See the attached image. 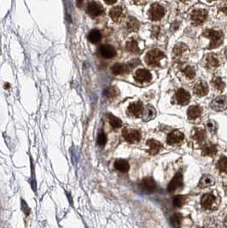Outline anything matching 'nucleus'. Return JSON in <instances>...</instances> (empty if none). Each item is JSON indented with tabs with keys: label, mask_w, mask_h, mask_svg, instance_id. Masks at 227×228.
Listing matches in <instances>:
<instances>
[{
	"label": "nucleus",
	"mask_w": 227,
	"mask_h": 228,
	"mask_svg": "<svg viewBox=\"0 0 227 228\" xmlns=\"http://www.w3.org/2000/svg\"><path fill=\"white\" fill-rule=\"evenodd\" d=\"M203 35L210 39V44H209L208 49H215V48L219 47L223 42V34L221 32H219L216 30H205Z\"/></svg>",
	"instance_id": "obj_1"
},
{
	"label": "nucleus",
	"mask_w": 227,
	"mask_h": 228,
	"mask_svg": "<svg viewBox=\"0 0 227 228\" xmlns=\"http://www.w3.org/2000/svg\"><path fill=\"white\" fill-rule=\"evenodd\" d=\"M164 57H165V54L163 52L160 50L155 49L147 53L145 62L149 66L157 67L160 66L161 61Z\"/></svg>",
	"instance_id": "obj_2"
},
{
	"label": "nucleus",
	"mask_w": 227,
	"mask_h": 228,
	"mask_svg": "<svg viewBox=\"0 0 227 228\" xmlns=\"http://www.w3.org/2000/svg\"><path fill=\"white\" fill-rule=\"evenodd\" d=\"M165 15V9L158 4L151 5L149 10V16L152 21H160Z\"/></svg>",
	"instance_id": "obj_3"
},
{
	"label": "nucleus",
	"mask_w": 227,
	"mask_h": 228,
	"mask_svg": "<svg viewBox=\"0 0 227 228\" xmlns=\"http://www.w3.org/2000/svg\"><path fill=\"white\" fill-rule=\"evenodd\" d=\"M122 135L126 141L132 143H138L141 139V134H140L139 131L132 128H125L122 131Z\"/></svg>",
	"instance_id": "obj_4"
},
{
	"label": "nucleus",
	"mask_w": 227,
	"mask_h": 228,
	"mask_svg": "<svg viewBox=\"0 0 227 228\" xmlns=\"http://www.w3.org/2000/svg\"><path fill=\"white\" fill-rule=\"evenodd\" d=\"M210 106L213 110L222 111L227 108V97L225 96H219L213 100Z\"/></svg>",
	"instance_id": "obj_5"
},
{
	"label": "nucleus",
	"mask_w": 227,
	"mask_h": 228,
	"mask_svg": "<svg viewBox=\"0 0 227 228\" xmlns=\"http://www.w3.org/2000/svg\"><path fill=\"white\" fill-rule=\"evenodd\" d=\"M86 12H87L88 15H91L92 17H97V16L102 15L104 12V10L101 4H97L96 2H92L87 5Z\"/></svg>",
	"instance_id": "obj_6"
},
{
	"label": "nucleus",
	"mask_w": 227,
	"mask_h": 228,
	"mask_svg": "<svg viewBox=\"0 0 227 228\" xmlns=\"http://www.w3.org/2000/svg\"><path fill=\"white\" fill-rule=\"evenodd\" d=\"M134 79L136 81L139 83H144V82H150L152 79V76L148 69L140 68L136 71L135 74H134Z\"/></svg>",
	"instance_id": "obj_7"
},
{
	"label": "nucleus",
	"mask_w": 227,
	"mask_h": 228,
	"mask_svg": "<svg viewBox=\"0 0 227 228\" xmlns=\"http://www.w3.org/2000/svg\"><path fill=\"white\" fill-rule=\"evenodd\" d=\"M144 110V107H143V103L141 102H134V103H131L128 106L127 111L130 114L133 115L134 117H140L142 116V114Z\"/></svg>",
	"instance_id": "obj_8"
},
{
	"label": "nucleus",
	"mask_w": 227,
	"mask_h": 228,
	"mask_svg": "<svg viewBox=\"0 0 227 228\" xmlns=\"http://www.w3.org/2000/svg\"><path fill=\"white\" fill-rule=\"evenodd\" d=\"M176 101L180 105H186L189 103L191 100V95L190 93L185 91L184 89H179L175 93Z\"/></svg>",
	"instance_id": "obj_9"
},
{
	"label": "nucleus",
	"mask_w": 227,
	"mask_h": 228,
	"mask_svg": "<svg viewBox=\"0 0 227 228\" xmlns=\"http://www.w3.org/2000/svg\"><path fill=\"white\" fill-rule=\"evenodd\" d=\"M182 186H183V176H182L181 173H176L175 176L172 178L171 182L169 183L167 190H168L169 192H173Z\"/></svg>",
	"instance_id": "obj_10"
},
{
	"label": "nucleus",
	"mask_w": 227,
	"mask_h": 228,
	"mask_svg": "<svg viewBox=\"0 0 227 228\" xmlns=\"http://www.w3.org/2000/svg\"><path fill=\"white\" fill-rule=\"evenodd\" d=\"M187 52H188V47L185 44H179L176 45L174 49H173V55H174V58L177 61H182L184 59L185 56H186Z\"/></svg>",
	"instance_id": "obj_11"
},
{
	"label": "nucleus",
	"mask_w": 227,
	"mask_h": 228,
	"mask_svg": "<svg viewBox=\"0 0 227 228\" xmlns=\"http://www.w3.org/2000/svg\"><path fill=\"white\" fill-rule=\"evenodd\" d=\"M99 53L103 57L107 59L113 58L114 56L116 55V51L115 49L109 44H103L101 45L99 48Z\"/></svg>",
	"instance_id": "obj_12"
},
{
	"label": "nucleus",
	"mask_w": 227,
	"mask_h": 228,
	"mask_svg": "<svg viewBox=\"0 0 227 228\" xmlns=\"http://www.w3.org/2000/svg\"><path fill=\"white\" fill-rule=\"evenodd\" d=\"M109 15L114 22L117 23H120L125 18L124 10L121 6H115L112 8L109 12Z\"/></svg>",
	"instance_id": "obj_13"
},
{
	"label": "nucleus",
	"mask_w": 227,
	"mask_h": 228,
	"mask_svg": "<svg viewBox=\"0 0 227 228\" xmlns=\"http://www.w3.org/2000/svg\"><path fill=\"white\" fill-rule=\"evenodd\" d=\"M184 138V135L182 132H180L179 130H174L172 133H170L167 136V141L168 144H177L182 142Z\"/></svg>",
	"instance_id": "obj_14"
},
{
	"label": "nucleus",
	"mask_w": 227,
	"mask_h": 228,
	"mask_svg": "<svg viewBox=\"0 0 227 228\" xmlns=\"http://www.w3.org/2000/svg\"><path fill=\"white\" fill-rule=\"evenodd\" d=\"M208 16V12L205 10H195L191 14V20L195 24H201Z\"/></svg>",
	"instance_id": "obj_15"
},
{
	"label": "nucleus",
	"mask_w": 227,
	"mask_h": 228,
	"mask_svg": "<svg viewBox=\"0 0 227 228\" xmlns=\"http://www.w3.org/2000/svg\"><path fill=\"white\" fill-rule=\"evenodd\" d=\"M193 91H194L195 94L197 95L198 97H203V96H206L208 94V86L205 81H200L195 84Z\"/></svg>",
	"instance_id": "obj_16"
},
{
	"label": "nucleus",
	"mask_w": 227,
	"mask_h": 228,
	"mask_svg": "<svg viewBox=\"0 0 227 228\" xmlns=\"http://www.w3.org/2000/svg\"><path fill=\"white\" fill-rule=\"evenodd\" d=\"M214 202H215V197L212 195V194H209V193L202 196V197L201 199V206L203 207L204 209H212Z\"/></svg>",
	"instance_id": "obj_17"
},
{
	"label": "nucleus",
	"mask_w": 227,
	"mask_h": 228,
	"mask_svg": "<svg viewBox=\"0 0 227 228\" xmlns=\"http://www.w3.org/2000/svg\"><path fill=\"white\" fill-rule=\"evenodd\" d=\"M142 187L147 192L152 193V192H154L155 191L156 184H155V180L152 178L148 177V178L143 179V181H142Z\"/></svg>",
	"instance_id": "obj_18"
},
{
	"label": "nucleus",
	"mask_w": 227,
	"mask_h": 228,
	"mask_svg": "<svg viewBox=\"0 0 227 228\" xmlns=\"http://www.w3.org/2000/svg\"><path fill=\"white\" fill-rule=\"evenodd\" d=\"M147 144L149 146V153L151 155L158 154L162 149V144L155 139H149L147 141Z\"/></svg>",
	"instance_id": "obj_19"
},
{
	"label": "nucleus",
	"mask_w": 227,
	"mask_h": 228,
	"mask_svg": "<svg viewBox=\"0 0 227 228\" xmlns=\"http://www.w3.org/2000/svg\"><path fill=\"white\" fill-rule=\"evenodd\" d=\"M220 65V61L214 54H209L206 57V66L209 69H214Z\"/></svg>",
	"instance_id": "obj_20"
},
{
	"label": "nucleus",
	"mask_w": 227,
	"mask_h": 228,
	"mask_svg": "<svg viewBox=\"0 0 227 228\" xmlns=\"http://www.w3.org/2000/svg\"><path fill=\"white\" fill-rule=\"evenodd\" d=\"M156 115V111L155 108L151 105H147L146 108H144V110L142 114L143 120L144 122H149L150 120H153Z\"/></svg>",
	"instance_id": "obj_21"
},
{
	"label": "nucleus",
	"mask_w": 227,
	"mask_h": 228,
	"mask_svg": "<svg viewBox=\"0 0 227 228\" xmlns=\"http://www.w3.org/2000/svg\"><path fill=\"white\" fill-rule=\"evenodd\" d=\"M128 71V67L123 63H116L112 67V73L114 75H121L127 73Z\"/></svg>",
	"instance_id": "obj_22"
},
{
	"label": "nucleus",
	"mask_w": 227,
	"mask_h": 228,
	"mask_svg": "<svg viewBox=\"0 0 227 228\" xmlns=\"http://www.w3.org/2000/svg\"><path fill=\"white\" fill-rule=\"evenodd\" d=\"M201 114V109L199 106L194 105V106L190 107L187 110V115L189 119L191 120H195L198 118Z\"/></svg>",
	"instance_id": "obj_23"
},
{
	"label": "nucleus",
	"mask_w": 227,
	"mask_h": 228,
	"mask_svg": "<svg viewBox=\"0 0 227 228\" xmlns=\"http://www.w3.org/2000/svg\"><path fill=\"white\" fill-rule=\"evenodd\" d=\"M214 184V178L211 175H203L199 182V186L201 188H205Z\"/></svg>",
	"instance_id": "obj_24"
},
{
	"label": "nucleus",
	"mask_w": 227,
	"mask_h": 228,
	"mask_svg": "<svg viewBox=\"0 0 227 228\" xmlns=\"http://www.w3.org/2000/svg\"><path fill=\"white\" fill-rule=\"evenodd\" d=\"M114 168L117 170H119L120 172H122V173H126L129 170V166L128 162H126V160H123V159H118L115 161L114 162Z\"/></svg>",
	"instance_id": "obj_25"
},
{
	"label": "nucleus",
	"mask_w": 227,
	"mask_h": 228,
	"mask_svg": "<svg viewBox=\"0 0 227 228\" xmlns=\"http://www.w3.org/2000/svg\"><path fill=\"white\" fill-rule=\"evenodd\" d=\"M139 22L134 17H129L128 21L126 22V27L131 32H136L139 29Z\"/></svg>",
	"instance_id": "obj_26"
},
{
	"label": "nucleus",
	"mask_w": 227,
	"mask_h": 228,
	"mask_svg": "<svg viewBox=\"0 0 227 228\" xmlns=\"http://www.w3.org/2000/svg\"><path fill=\"white\" fill-rule=\"evenodd\" d=\"M102 39V34L100 33L99 30L94 29L92 30L89 34H88V39L89 41L92 43V44H96V43H98L99 41L101 40Z\"/></svg>",
	"instance_id": "obj_27"
},
{
	"label": "nucleus",
	"mask_w": 227,
	"mask_h": 228,
	"mask_svg": "<svg viewBox=\"0 0 227 228\" xmlns=\"http://www.w3.org/2000/svg\"><path fill=\"white\" fill-rule=\"evenodd\" d=\"M203 155H214L217 153V147L211 143L205 144L201 150Z\"/></svg>",
	"instance_id": "obj_28"
},
{
	"label": "nucleus",
	"mask_w": 227,
	"mask_h": 228,
	"mask_svg": "<svg viewBox=\"0 0 227 228\" xmlns=\"http://www.w3.org/2000/svg\"><path fill=\"white\" fill-rule=\"evenodd\" d=\"M126 50L131 53H138L139 52V47L138 41L135 39H129L128 42L126 43Z\"/></svg>",
	"instance_id": "obj_29"
},
{
	"label": "nucleus",
	"mask_w": 227,
	"mask_h": 228,
	"mask_svg": "<svg viewBox=\"0 0 227 228\" xmlns=\"http://www.w3.org/2000/svg\"><path fill=\"white\" fill-rule=\"evenodd\" d=\"M108 118H109V122L110 125L112 126L114 128H119L122 126V122L121 119H119L116 116H114L112 114H108Z\"/></svg>",
	"instance_id": "obj_30"
},
{
	"label": "nucleus",
	"mask_w": 227,
	"mask_h": 228,
	"mask_svg": "<svg viewBox=\"0 0 227 228\" xmlns=\"http://www.w3.org/2000/svg\"><path fill=\"white\" fill-rule=\"evenodd\" d=\"M192 136H193V138H194L196 141H198V142H201V141H203V140L205 139L206 138L205 131L202 130V129L199 128L194 129L193 133H192Z\"/></svg>",
	"instance_id": "obj_31"
},
{
	"label": "nucleus",
	"mask_w": 227,
	"mask_h": 228,
	"mask_svg": "<svg viewBox=\"0 0 227 228\" xmlns=\"http://www.w3.org/2000/svg\"><path fill=\"white\" fill-rule=\"evenodd\" d=\"M212 85L214 88L216 89L217 91H223V89L225 86L223 81L220 77L213 78L212 81Z\"/></svg>",
	"instance_id": "obj_32"
},
{
	"label": "nucleus",
	"mask_w": 227,
	"mask_h": 228,
	"mask_svg": "<svg viewBox=\"0 0 227 228\" xmlns=\"http://www.w3.org/2000/svg\"><path fill=\"white\" fill-rule=\"evenodd\" d=\"M217 168L222 173H226L227 172V157H222L220 159L218 164H217Z\"/></svg>",
	"instance_id": "obj_33"
},
{
	"label": "nucleus",
	"mask_w": 227,
	"mask_h": 228,
	"mask_svg": "<svg viewBox=\"0 0 227 228\" xmlns=\"http://www.w3.org/2000/svg\"><path fill=\"white\" fill-rule=\"evenodd\" d=\"M184 72V74L186 76L188 79H190V80H192V79H194L195 75H196V71H195L194 68L193 67H191V66H187L184 68V69L183 70Z\"/></svg>",
	"instance_id": "obj_34"
},
{
	"label": "nucleus",
	"mask_w": 227,
	"mask_h": 228,
	"mask_svg": "<svg viewBox=\"0 0 227 228\" xmlns=\"http://www.w3.org/2000/svg\"><path fill=\"white\" fill-rule=\"evenodd\" d=\"M181 220H182L181 214L180 213H175L171 219L172 226L174 228H180V224H181Z\"/></svg>",
	"instance_id": "obj_35"
},
{
	"label": "nucleus",
	"mask_w": 227,
	"mask_h": 228,
	"mask_svg": "<svg viewBox=\"0 0 227 228\" xmlns=\"http://www.w3.org/2000/svg\"><path fill=\"white\" fill-rule=\"evenodd\" d=\"M185 200H186V197L184 196H177L173 199V205L176 208H180L184 204Z\"/></svg>",
	"instance_id": "obj_36"
},
{
	"label": "nucleus",
	"mask_w": 227,
	"mask_h": 228,
	"mask_svg": "<svg viewBox=\"0 0 227 228\" xmlns=\"http://www.w3.org/2000/svg\"><path fill=\"white\" fill-rule=\"evenodd\" d=\"M105 94L108 97H114L115 96L117 95V90L114 87H109V88H107L105 91Z\"/></svg>",
	"instance_id": "obj_37"
},
{
	"label": "nucleus",
	"mask_w": 227,
	"mask_h": 228,
	"mask_svg": "<svg viewBox=\"0 0 227 228\" xmlns=\"http://www.w3.org/2000/svg\"><path fill=\"white\" fill-rule=\"evenodd\" d=\"M97 143L99 145H104L107 141L106 135L103 133H100L98 134V136H97Z\"/></svg>",
	"instance_id": "obj_38"
},
{
	"label": "nucleus",
	"mask_w": 227,
	"mask_h": 228,
	"mask_svg": "<svg viewBox=\"0 0 227 228\" xmlns=\"http://www.w3.org/2000/svg\"><path fill=\"white\" fill-rule=\"evenodd\" d=\"M160 33V27H154L152 29V36L153 37H157Z\"/></svg>",
	"instance_id": "obj_39"
},
{
	"label": "nucleus",
	"mask_w": 227,
	"mask_h": 228,
	"mask_svg": "<svg viewBox=\"0 0 227 228\" xmlns=\"http://www.w3.org/2000/svg\"><path fill=\"white\" fill-rule=\"evenodd\" d=\"M208 127L211 131H215V128H216V126H215V123L213 122H209L208 123Z\"/></svg>",
	"instance_id": "obj_40"
},
{
	"label": "nucleus",
	"mask_w": 227,
	"mask_h": 228,
	"mask_svg": "<svg viewBox=\"0 0 227 228\" xmlns=\"http://www.w3.org/2000/svg\"><path fill=\"white\" fill-rule=\"evenodd\" d=\"M132 2L135 4L140 5V4H143L145 3V0H132Z\"/></svg>",
	"instance_id": "obj_41"
},
{
	"label": "nucleus",
	"mask_w": 227,
	"mask_h": 228,
	"mask_svg": "<svg viewBox=\"0 0 227 228\" xmlns=\"http://www.w3.org/2000/svg\"><path fill=\"white\" fill-rule=\"evenodd\" d=\"M104 2L108 4H113L116 2V0H104Z\"/></svg>",
	"instance_id": "obj_42"
},
{
	"label": "nucleus",
	"mask_w": 227,
	"mask_h": 228,
	"mask_svg": "<svg viewBox=\"0 0 227 228\" xmlns=\"http://www.w3.org/2000/svg\"><path fill=\"white\" fill-rule=\"evenodd\" d=\"M82 4H83V1H82V0H77V5L80 8Z\"/></svg>",
	"instance_id": "obj_43"
},
{
	"label": "nucleus",
	"mask_w": 227,
	"mask_h": 228,
	"mask_svg": "<svg viewBox=\"0 0 227 228\" xmlns=\"http://www.w3.org/2000/svg\"><path fill=\"white\" fill-rule=\"evenodd\" d=\"M224 225H225V227H227V216L225 218V220H224Z\"/></svg>",
	"instance_id": "obj_44"
},
{
	"label": "nucleus",
	"mask_w": 227,
	"mask_h": 228,
	"mask_svg": "<svg viewBox=\"0 0 227 228\" xmlns=\"http://www.w3.org/2000/svg\"><path fill=\"white\" fill-rule=\"evenodd\" d=\"M223 11H224V13H225V15H227V7L224 8V9H223Z\"/></svg>",
	"instance_id": "obj_45"
},
{
	"label": "nucleus",
	"mask_w": 227,
	"mask_h": 228,
	"mask_svg": "<svg viewBox=\"0 0 227 228\" xmlns=\"http://www.w3.org/2000/svg\"><path fill=\"white\" fill-rule=\"evenodd\" d=\"M225 57H226L227 59V48L225 49Z\"/></svg>",
	"instance_id": "obj_46"
},
{
	"label": "nucleus",
	"mask_w": 227,
	"mask_h": 228,
	"mask_svg": "<svg viewBox=\"0 0 227 228\" xmlns=\"http://www.w3.org/2000/svg\"><path fill=\"white\" fill-rule=\"evenodd\" d=\"M208 2H212V1H215V0H208Z\"/></svg>",
	"instance_id": "obj_47"
}]
</instances>
